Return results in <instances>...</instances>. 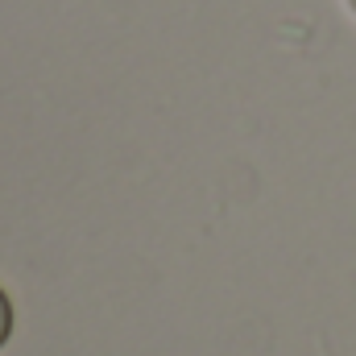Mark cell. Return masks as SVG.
<instances>
[{
    "label": "cell",
    "instance_id": "7a4b0ae2",
    "mask_svg": "<svg viewBox=\"0 0 356 356\" xmlns=\"http://www.w3.org/2000/svg\"><path fill=\"white\" fill-rule=\"evenodd\" d=\"M348 4H353V8H356V0H348Z\"/></svg>",
    "mask_w": 356,
    "mask_h": 356
},
{
    "label": "cell",
    "instance_id": "6da1fadb",
    "mask_svg": "<svg viewBox=\"0 0 356 356\" xmlns=\"http://www.w3.org/2000/svg\"><path fill=\"white\" fill-rule=\"evenodd\" d=\"M8 327H13V311H8V298H4V290H0V344L8 340Z\"/></svg>",
    "mask_w": 356,
    "mask_h": 356
}]
</instances>
